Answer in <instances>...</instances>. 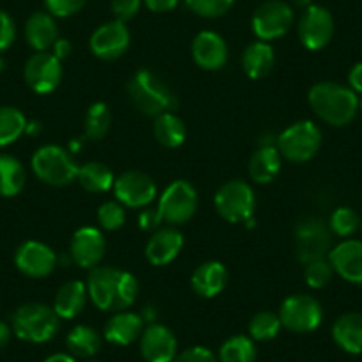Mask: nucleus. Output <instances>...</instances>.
<instances>
[{
  "label": "nucleus",
  "instance_id": "4d7b16f0",
  "mask_svg": "<svg viewBox=\"0 0 362 362\" xmlns=\"http://www.w3.org/2000/svg\"><path fill=\"white\" fill-rule=\"evenodd\" d=\"M87 362H98V361H87Z\"/></svg>",
  "mask_w": 362,
  "mask_h": 362
},
{
  "label": "nucleus",
  "instance_id": "4468645a",
  "mask_svg": "<svg viewBox=\"0 0 362 362\" xmlns=\"http://www.w3.org/2000/svg\"><path fill=\"white\" fill-rule=\"evenodd\" d=\"M114 194L127 208H148L156 197L155 181L141 170H127L114 181Z\"/></svg>",
  "mask_w": 362,
  "mask_h": 362
},
{
  "label": "nucleus",
  "instance_id": "9b49d317",
  "mask_svg": "<svg viewBox=\"0 0 362 362\" xmlns=\"http://www.w3.org/2000/svg\"><path fill=\"white\" fill-rule=\"evenodd\" d=\"M293 25V9L283 0H268L256 9L252 16V30L259 41L283 37Z\"/></svg>",
  "mask_w": 362,
  "mask_h": 362
},
{
  "label": "nucleus",
  "instance_id": "2eb2a0df",
  "mask_svg": "<svg viewBox=\"0 0 362 362\" xmlns=\"http://www.w3.org/2000/svg\"><path fill=\"white\" fill-rule=\"evenodd\" d=\"M89 47L90 52L102 61H116L121 55L127 54L130 47V30L124 25V22H119V20L103 23L93 33Z\"/></svg>",
  "mask_w": 362,
  "mask_h": 362
},
{
  "label": "nucleus",
  "instance_id": "f704fd0d",
  "mask_svg": "<svg viewBox=\"0 0 362 362\" xmlns=\"http://www.w3.org/2000/svg\"><path fill=\"white\" fill-rule=\"evenodd\" d=\"M112 114L107 103H93L86 114V137L89 141H102L110 130Z\"/></svg>",
  "mask_w": 362,
  "mask_h": 362
},
{
  "label": "nucleus",
  "instance_id": "412c9836",
  "mask_svg": "<svg viewBox=\"0 0 362 362\" xmlns=\"http://www.w3.org/2000/svg\"><path fill=\"white\" fill-rule=\"evenodd\" d=\"M183 247V235L176 228H162L153 233L146 243V259L153 267H163L176 259Z\"/></svg>",
  "mask_w": 362,
  "mask_h": 362
},
{
  "label": "nucleus",
  "instance_id": "39448f33",
  "mask_svg": "<svg viewBox=\"0 0 362 362\" xmlns=\"http://www.w3.org/2000/svg\"><path fill=\"white\" fill-rule=\"evenodd\" d=\"M30 163H33L34 174L43 183L52 187L69 185L71 181L76 180V174H78V165L61 146H43L34 153Z\"/></svg>",
  "mask_w": 362,
  "mask_h": 362
},
{
  "label": "nucleus",
  "instance_id": "6ab92c4d",
  "mask_svg": "<svg viewBox=\"0 0 362 362\" xmlns=\"http://www.w3.org/2000/svg\"><path fill=\"white\" fill-rule=\"evenodd\" d=\"M192 57L199 68L206 71H217L228 62V45L221 34L214 30H203L192 41Z\"/></svg>",
  "mask_w": 362,
  "mask_h": 362
},
{
  "label": "nucleus",
  "instance_id": "393cba45",
  "mask_svg": "<svg viewBox=\"0 0 362 362\" xmlns=\"http://www.w3.org/2000/svg\"><path fill=\"white\" fill-rule=\"evenodd\" d=\"M332 337L337 346L346 354H362V315L346 313L334 322Z\"/></svg>",
  "mask_w": 362,
  "mask_h": 362
},
{
  "label": "nucleus",
  "instance_id": "f8f14e48",
  "mask_svg": "<svg viewBox=\"0 0 362 362\" xmlns=\"http://www.w3.org/2000/svg\"><path fill=\"white\" fill-rule=\"evenodd\" d=\"M334 36V18L329 9L322 6H309L298 22V37L308 50H322Z\"/></svg>",
  "mask_w": 362,
  "mask_h": 362
},
{
  "label": "nucleus",
  "instance_id": "e433bc0d",
  "mask_svg": "<svg viewBox=\"0 0 362 362\" xmlns=\"http://www.w3.org/2000/svg\"><path fill=\"white\" fill-rule=\"evenodd\" d=\"M329 228L330 233H334V235L341 236V238H348L361 228V218L351 208L341 206L330 215Z\"/></svg>",
  "mask_w": 362,
  "mask_h": 362
},
{
  "label": "nucleus",
  "instance_id": "c03bdc74",
  "mask_svg": "<svg viewBox=\"0 0 362 362\" xmlns=\"http://www.w3.org/2000/svg\"><path fill=\"white\" fill-rule=\"evenodd\" d=\"M110 8H112L116 20H119V22H128V20L134 18L139 13V9H141V0H112V2H110Z\"/></svg>",
  "mask_w": 362,
  "mask_h": 362
},
{
  "label": "nucleus",
  "instance_id": "ddd939ff",
  "mask_svg": "<svg viewBox=\"0 0 362 362\" xmlns=\"http://www.w3.org/2000/svg\"><path fill=\"white\" fill-rule=\"evenodd\" d=\"M25 82L37 95H48L55 90L62 78L61 61L50 52H36L23 69Z\"/></svg>",
  "mask_w": 362,
  "mask_h": 362
},
{
  "label": "nucleus",
  "instance_id": "c9c22d12",
  "mask_svg": "<svg viewBox=\"0 0 362 362\" xmlns=\"http://www.w3.org/2000/svg\"><path fill=\"white\" fill-rule=\"evenodd\" d=\"M281 323L279 315L272 311H259L252 316L249 323V334L254 341H270L279 334Z\"/></svg>",
  "mask_w": 362,
  "mask_h": 362
},
{
  "label": "nucleus",
  "instance_id": "f257e3e1",
  "mask_svg": "<svg viewBox=\"0 0 362 362\" xmlns=\"http://www.w3.org/2000/svg\"><path fill=\"white\" fill-rule=\"evenodd\" d=\"M86 286L93 304L102 311H124L135 304L139 293V283L130 272L114 267L93 268Z\"/></svg>",
  "mask_w": 362,
  "mask_h": 362
},
{
  "label": "nucleus",
  "instance_id": "6e6552de",
  "mask_svg": "<svg viewBox=\"0 0 362 362\" xmlns=\"http://www.w3.org/2000/svg\"><path fill=\"white\" fill-rule=\"evenodd\" d=\"M158 211L162 221L170 226H183L196 215L197 192L189 181H173L158 201Z\"/></svg>",
  "mask_w": 362,
  "mask_h": 362
},
{
  "label": "nucleus",
  "instance_id": "aec40b11",
  "mask_svg": "<svg viewBox=\"0 0 362 362\" xmlns=\"http://www.w3.org/2000/svg\"><path fill=\"white\" fill-rule=\"evenodd\" d=\"M329 261L337 276L351 284H362V242L343 240L330 249Z\"/></svg>",
  "mask_w": 362,
  "mask_h": 362
},
{
  "label": "nucleus",
  "instance_id": "1a4fd4ad",
  "mask_svg": "<svg viewBox=\"0 0 362 362\" xmlns=\"http://www.w3.org/2000/svg\"><path fill=\"white\" fill-rule=\"evenodd\" d=\"M279 318L284 329H288L290 332L308 334L320 327L323 320V309L320 302L311 295H290L281 304Z\"/></svg>",
  "mask_w": 362,
  "mask_h": 362
},
{
  "label": "nucleus",
  "instance_id": "603ef678",
  "mask_svg": "<svg viewBox=\"0 0 362 362\" xmlns=\"http://www.w3.org/2000/svg\"><path fill=\"white\" fill-rule=\"evenodd\" d=\"M40 132H41V123H37V121H27V127H25L27 135H37Z\"/></svg>",
  "mask_w": 362,
  "mask_h": 362
},
{
  "label": "nucleus",
  "instance_id": "4c0bfd02",
  "mask_svg": "<svg viewBox=\"0 0 362 362\" xmlns=\"http://www.w3.org/2000/svg\"><path fill=\"white\" fill-rule=\"evenodd\" d=\"M334 276V268L330 264L329 259H316L311 261V263L305 264V270H304V279L308 283L309 288L313 290H320V288L327 286V284L332 281Z\"/></svg>",
  "mask_w": 362,
  "mask_h": 362
},
{
  "label": "nucleus",
  "instance_id": "49530a36",
  "mask_svg": "<svg viewBox=\"0 0 362 362\" xmlns=\"http://www.w3.org/2000/svg\"><path fill=\"white\" fill-rule=\"evenodd\" d=\"M180 0H144L146 8L153 13H167L173 11Z\"/></svg>",
  "mask_w": 362,
  "mask_h": 362
},
{
  "label": "nucleus",
  "instance_id": "5fc2aeb1",
  "mask_svg": "<svg viewBox=\"0 0 362 362\" xmlns=\"http://www.w3.org/2000/svg\"><path fill=\"white\" fill-rule=\"evenodd\" d=\"M4 59H2V57H0V73H2V71H4Z\"/></svg>",
  "mask_w": 362,
  "mask_h": 362
},
{
  "label": "nucleus",
  "instance_id": "0eeeda50",
  "mask_svg": "<svg viewBox=\"0 0 362 362\" xmlns=\"http://www.w3.org/2000/svg\"><path fill=\"white\" fill-rule=\"evenodd\" d=\"M215 208L224 221L231 224L247 222L256 208L252 187L243 180H231L215 194Z\"/></svg>",
  "mask_w": 362,
  "mask_h": 362
},
{
  "label": "nucleus",
  "instance_id": "f03ea898",
  "mask_svg": "<svg viewBox=\"0 0 362 362\" xmlns=\"http://www.w3.org/2000/svg\"><path fill=\"white\" fill-rule=\"evenodd\" d=\"M309 105L316 116L330 127H346L358 110L354 90L336 82H318L309 90Z\"/></svg>",
  "mask_w": 362,
  "mask_h": 362
},
{
  "label": "nucleus",
  "instance_id": "9d476101",
  "mask_svg": "<svg viewBox=\"0 0 362 362\" xmlns=\"http://www.w3.org/2000/svg\"><path fill=\"white\" fill-rule=\"evenodd\" d=\"M330 228L318 217H305L295 228L298 259L302 263L323 259L330 252Z\"/></svg>",
  "mask_w": 362,
  "mask_h": 362
},
{
  "label": "nucleus",
  "instance_id": "20e7f679",
  "mask_svg": "<svg viewBox=\"0 0 362 362\" xmlns=\"http://www.w3.org/2000/svg\"><path fill=\"white\" fill-rule=\"evenodd\" d=\"M11 329L18 339L41 344L50 341L61 329V318L54 308L37 302L23 304L13 313Z\"/></svg>",
  "mask_w": 362,
  "mask_h": 362
},
{
  "label": "nucleus",
  "instance_id": "423d86ee",
  "mask_svg": "<svg viewBox=\"0 0 362 362\" xmlns=\"http://www.w3.org/2000/svg\"><path fill=\"white\" fill-rule=\"evenodd\" d=\"M322 146V132L313 121H298L277 137V149L293 163L309 162Z\"/></svg>",
  "mask_w": 362,
  "mask_h": 362
},
{
  "label": "nucleus",
  "instance_id": "a19ab883",
  "mask_svg": "<svg viewBox=\"0 0 362 362\" xmlns=\"http://www.w3.org/2000/svg\"><path fill=\"white\" fill-rule=\"evenodd\" d=\"M86 4L87 0H45L48 13L57 18H68V16L76 15L78 11H82Z\"/></svg>",
  "mask_w": 362,
  "mask_h": 362
},
{
  "label": "nucleus",
  "instance_id": "f3484780",
  "mask_svg": "<svg viewBox=\"0 0 362 362\" xmlns=\"http://www.w3.org/2000/svg\"><path fill=\"white\" fill-rule=\"evenodd\" d=\"M105 236L96 228L76 229L73 235L71 243H69V254H71L73 263L82 268H95L98 267L100 261L105 256Z\"/></svg>",
  "mask_w": 362,
  "mask_h": 362
},
{
  "label": "nucleus",
  "instance_id": "cd10ccee",
  "mask_svg": "<svg viewBox=\"0 0 362 362\" xmlns=\"http://www.w3.org/2000/svg\"><path fill=\"white\" fill-rule=\"evenodd\" d=\"M281 170V153L276 146H261L249 162V176L252 181L264 185L276 180Z\"/></svg>",
  "mask_w": 362,
  "mask_h": 362
},
{
  "label": "nucleus",
  "instance_id": "6e6d98bb",
  "mask_svg": "<svg viewBox=\"0 0 362 362\" xmlns=\"http://www.w3.org/2000/svg\"><path fill=\"white\" fill-rule=\"evenodd\" d=\"M358 107H361V110H362V100H361V102H358Z\"/></svg>",
  "mask_w": 362,
  "mask_h": 362
},
{
  "label": "nucleus",
  "instance_id": "3c124183",
  "mask_svg": "<svg viewBox=\"0 0 362 362\" xmlns=\"http://www.w3.org/2000/svg\"><path fill=\"white\" fill-rule=\"evenodd\" d=\"M43 362H76L75 357L69 354H54L50 355V357L45 358Z\"/></svg>",
  "mask_w": 362,
  "mask_h": 362
},
{
  "label": "nucleus",
  "instance_id": "dca6fc26",
  "mask_svg": "<svg viewBox=\"0 0 362 362\" xmlns=\"http://www.w3.org/2000/svg\"><path fill=\"white\" fill-rule=\"evenodd\" d=\"M15 264L23 276L41 279V277L50 276L57 267V256L47 243L27 240L16 249Z\"/></svg>",
  "mask_w": 362,
  "mask_h": 362
},
{
  "label": "nucleus",
  "instance_id": "a18cd8bd",
  "mask_svg": "<svg viewBox=\"0 0 362 362\" xmlns=\"http://www.w3.org/2000/svg\"><path fill=\"white\" fill-rule=\"evenodd\" d=\"M160 222H162V215H160L158 208L148 206L139 215V226L144 231H155V229H158Z\"/></svg>",
  "mask_w": 362,
  "mask_h": 362
},
{
  "label": "nucleus",
  "instance_id": "a878e982",
  "mask_svg": "<svg viewBox=\"0 0 362 362\" xmlns=\"http://www.w3.org/2000/svg\"><path fill=\"white\" fill-rule=\"evenodd\" d=\"M87 297V286L82 281H69L59 288L54 300V311L61 320L76 318L86 308Z\"/></svg>",
  "mask_w": 362,
  "mask_h": 362
},
{
  "label": "nucleus",
  "instance_id": "bb28decb",
  "mask_svg": "<svg viewBox=\"0 0 362 362\" xmlns=\"http://www.w3.org/2000/svg\"><path fill=\"white\" fill-rule=\"evenodd\" d=\"M276 54L267 41H254L243 50L242 68L252 80H261L274 69Z\"/></svg>",
  "mask_w": 362,
  "mask_h": 362
},
{
  "label": "nucleus",
  "instance_id": "09e8293b",
  "mask_svg": "<svg viewBox=\"0 0 362 362\" xmlns=\"http://www.w3.org/2000/svg\"><path fill=\"white\" fill-rule=\"evenodd\" d=\"M52 48H54V52H52V54H54L59 61H62V59H66L71 55V43H69L68 40H61V37H59Z\"/></svg>",
  "mask_w": 362,
  "mask_h": 362
},
{
  "label": "nucleus",
  "instance_id": "72a5a7b5",
  "mask_svg": "<svg viewBox=\"0 0 362 362\" xmlns=\"http://www.w3.org/2000/svg\"><path fill=\"white\" fill-rule=\"evenodd\" d=\"M256 354L252 337L231 336L218 350V362H254Z\"/></svg>",
  "mask_w": 362,
  "mask_h": 362
},
{
  "label": "nucleus",
  "instance_id": "7c9ffc66",
  "mask_svg": "<svg viewBox=\"0 0 362 362\" xmlns=\"http://www.w3.org/2000/svg\"><path fill=\"white\" fill-rule=\"evenodd\" d=\"M66 346L73 357L90 358L95 357L102 348V337L93 327L76 325L69 330L68 337H66Z\"/></svg>",
  "mask_w": 362,
  "mask_h": 362
},
{
  "label": "nucleus",
  "instance_id": "b1692460",
  "mask_svg": "<svg viewBox=\"0 0 362 362\" xmlns=\"http://www.w3.org/2000/svg\"><path fill=\"white\" fill-rule=\"evenodd\" d=\"M25 40L36 52H48L59 40V29L50 13H34L25 23Z\"/></svg>",
  "mask_w": 362,
  "mask_h": 362
},
{
  "label": "nucleus",
  "instance_id": "864d4df0",
  "mask_svg": "<svg viewBox=\"0 0 362 362\" xmlns=\"http://www.w3.org/2000/svg\"><path fill=\"white\" fill-rule=\"evenodd\" d=\"M295 6L300 9H308L309 6H313V0H293Z\"/></svg>",
  "mask_w": 362,
  "mask_h": 362
},
{
  "label": "nucleus",
  "instance_id": "473e14b6",
  "mask_svg": "<svg viewBox=\"0 0 362 362\" xmlns=\"http://www.w3.org/2000/svg\"><path fill=\"white\" fill-rule=\"evenodd\" d=\"M27 119L15 107H0V148L13 144L25 134Z\"/></svg>",
  "mask_w": 362,
  "mask_h": 362
},
{
  "label": "nucleus",
  "instance_id": "13d9d810",
  "mask_svg": "<svg viewBox=\"0 0 362 362\" xmlns=\"http://www.w3.org/2000/svg\"><path fill=\"white\" fill-rule=\"evenodd\" d=\"M361 229H362V218H361Z\"/></svg>",
  "mask_w": 362,
  "mask_h": 362
},
{
  "label": "nucleus",
  "instance_id": "8fccbe9b",
  "mask_svg": "<svg viewBox=\"0 0 362 362\" xmlns=\"http://www.w3.org/2000/svg\"><path fill=\"white\" fill-rule=\"evenodd\" d=\"M11 334H13L11 327L0 320V350L8 346V343L11 341Z\"/></svg>",
  "mask_w": 362,
  "mask_h": 362
},
{
  "label": "nucleus",
  "instance_id": "5701e85b",
  "mask_svg": "<svg viewBox=\"0 0 362 362\" xmlns=\"http://www.w3.org/2000/svg\"><path fill=\"white\" fill-rule=\"evenodd\" d=\"M192 290L204 298H214L228 284V270L218 261H206L199 264L192 274Z\"/></svg>",
  "mask_w": 362,
  "mask_h": 362
},
{
  "label": "nucleus",
  "instance_id": "ea45409f",
  "mask_svg": "<svg viewBox=\"0 0 362 362\" xmlns=\"http://www.w3.org/2000/svg\"><path fill=\"white\" fill-rule=\"evenodd\" d=\"M124 218H127V215H124V208L119 201L117 203L116 201H107V203H103L100 206L98 222L107 231H116V229H119L124 224Z\"/></svg>",
  "mask_w": 362,
  "mask_h": 362
},
{
  "label": "nucleus",
  "instance_id": "c85d7f7f",
  "mask_svg": "<svg viewBox=\"0 0 362 362\" xmlns=\"http://www.w3.org/2000/svg\"><path fill=\"white\" fill-rule=\"evenodd\" d=\"M27 173L22 162L11 155H0V197H15L23 190Z\"/></svg>",
  "mask_w": 362,
  "mask_h": 362
},
{
  "label": "nucleus",
  "instance_id": "a211bd4d",
  "mask_svg": "<svg viewBox=\"0 0 362 362\" xmlns=\"http://www.w3.org/2000/svg\"><path fill=\"white\" fill-rule=\"evenodd\" d=\"M141 354L146 362H173L177 341L173 330L160 323H149L141 336Z\"/></svg>",
  "mask_w": 362,
  "mask_h": 362
},
{
  "label": "nucleus",
  "instance_id": "58836bf2",
  "mask_svg": "<svg viewBox=\"0 0 362 362\" xmlns=\"http://www.w3.org/2000/svg\"><path fill=\"white\" fill-rule=\"evenodd\" d=\"M185 4L201 18H218L233 8L235 0H185Z\"/></svg>",
  "mask_w": 362,
  "mask_h": 362
},
{
  "label": "nucleus",
  "instance_id": "79ce46f5",
  "mask_svg": "<svg viewBox=\"0 0 362 362\" xmlns=\"http://www.w3.org/2000/svg\"><path fill=\"white\" fill-rule=\"evenodd\" d=\"M173 362H218V357L204 346H192L174 357Z\"/></svg>",
  "mask_w": 362,
  "mask_h": 362
},
{
  "label": "nucleus",
  "instance_id": "de8ad7c7",
  "mask_svg": "<svg viewBox=\"0 0 362 362\" xmlns=\"http://www.w3.org/2000/svg\"><path fill=\"white\" fill-rule=\"evenodd\" d=\"M348 82H350V89L355 95H362V62H357L354 68L348 73Z\"/></svg>",
  "mask_w": 362,
  "mask_h": 362
},
{
  "label": "nucleus",
  "instance_id": "2f4dec72",
  "mask_svg": "<svg viewBox=\"0 0 362 362\" xmlns=\"http://www.w3.org/2000/svg\"><path fill=\"white\" fill-rule=\"evenodd\" d=\"M153 134H155L156 141L165 148H177L185 142L187 127L176 114L165 112L156 116Z\"/></svg>",
  "mask_w": 362,
  "mask_h": 362
},
{
  "label": "nucleus",
  "instance_id": "7ed1b4c3",
  "mask_svg": "<svg viewBox=\"0 0 362 362\" xmlns=\"http://www.w3.org/2000/svg\"><path fill=\"white\" fill-rule=\"evenodd\" d=\"M128 96L139 112L144 116H160L173 112L177 107V98L170 87L151 69H141L128 82Z\"/></svg>",
  "mask_w": 362,
  "mask_h": 362
},
{
  "label": "nucleus",
  "instance_id": "37998d69",
  "mask_svg": "<svg viewBox=\"0 0 362 362\" xmlns=\"http://www.w3.org/2000/svg\"><path fill=\"white\" fill-rule=\"evenodd\" d=\"M16 37L15 20L6 11H0V52H6Z\"/></svg>",
  "mask_w": 362,
  "mask_h": 362
},
{
  "label": "nucleus",
  "instance_id": "c756f323",
  "mask_svg": "<svg viewBox=\"0 0 362 362\" xmlns=\"http://www.w3.org/2000/svg\"><path fill=\"white\" fill-rule=\"evenodd\" d=\"M80 187L90 194H103L114 187V174L105 163L102 162H89L78 167L76 174Z\"/></svg>",
  "mask_w": 362,
  "mask_h": 362
},
{
  "label": "nucleus",
  "instance_id": "4be33fe9",
  "mask_svg": "<svg viewBox=\"0 0 362 362\" xmlns=\"http://www.w3.org/2000/svg\"><path fill=\"white\" fill-rule=\"evenodd\" d=\"M144 332V320L141 315H135L130 311L114 313L112 318L105 323L103 336L109 343L116 346H128L141 339Z\"/></svg>",
  "mask_w": 362,
  "mask_h": 362
}]
</instances>
